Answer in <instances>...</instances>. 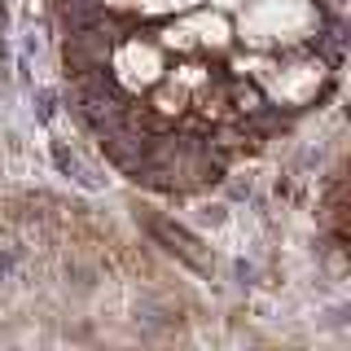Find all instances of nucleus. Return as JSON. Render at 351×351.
<instances>
[{
    "mask_svg": "<svg viewBox=\"0 0 351 351\" xmlns=\"http://www.w3.org/2000/svg\"><path fill=\"white\" fill-rule=\"evenodd\" d=\"M316 27V9L307 0H259V5H241V40L250 49H268V44H290L303 40Z\"/></svg>",
    "mask_w": 351,
    "mask_h": 351,
    "instance_id": "nucleus-1",
    "label": "nucleus"
},
{
    "mask_svg": "<svg viewBox=\"0 0 351 351\" xmlns=\"http://www.w3.org/2000/svg\"><path fill=\"white\" fill-rule=\"evenodd\" d=\"M193 5L197 0H136L141 14H171V9L180 14V9H193Z\"/></svg>",
    "mask_w": 351,
    "mask_h": 351,
    "instance_id": "nucleus-5",
    "label": "nucleus"
},
{
    "mask_svg": "<svg viewBox=\"0 0 351 351\" xmlns=\"http://www.w3.org/2000/svg\"><path fill=\"white\" fill-rule=\"evenodd\" d=\"M119 75H123V84H132V88H149L162 75L158 44H141V40L123 44V53H119Z\"/></svg>",
    "mask_w": 351,
    "mask_h": 351,
    "instance_id": "nucleus-3",
    "label": "nucleus"
},
{
    "mask_svg": "<svg viewBox=\"0 0 351 351\" xmlns=\"http://www.w3.org/2000/svg\"><path fill=\"white\" fill-rule=\"evenodd\" d=\"M184 31H189L193 44H211V49H224L228 44V22L219 14H193L184 22Z\"/></svg>",
    "mask_w": 351,
    "mask_h": 351,
    "instance_id": "nucleus-4",
    "label": "nucleus"
},
{
    "mask_svg": "<svg viewBox=\"0 0 351 351\" xmlns=\"http://www.w3.org/2000/svg\"><path fill=\"white\" fill-rule=\"evenodd\" d=\"M321 66L316 62H307V66H277V71H268L263 66V88L272 93V101H281V106H303L307 97L321 88Z\"/></svg>",
    "mask_w": 351,
    "mask_h": 351,
    "instance_id": "nucleus-2",
    "label": "nucleus"
},
{
    "mask_svg": "<svg viewBox=\"0 0 351 351\" xmlns=\"http://www.w3.org/2000/svg\"><path fill=\"white\" fill-rule=\"evenodd\" d=\"M246 0H215V9H241Z\"/></svg>",
    "mask_w": 351,
    "mask_h": 351,
    "instance_id": "nucleus-6",
    "label": "nucleus"
}]
</instances>
